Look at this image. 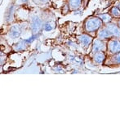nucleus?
I'll list each match as a JSON object with an SVG mask.
<instances>
[{"instance_id": "1a4fd4ad", "label": "nucleus", "mask_w": 120, "mask_h": 120, "mask_svg": "<svg viewBox=\"0 0 120 120\" xmlns=\"http://www.w3.org/2000/svg\"><path fill=\"white\" fill-rule=\"evenodd\" d=\"M21 34V29L19 25H13L9 31V36L12 38H18Z\"/></svg>"}, {"instance_id": "f257e3e1", "label": "nucleus", "mask_w": 120, "mask_h": 120, "mask_svg": "<svg viewBox=\"0 0 120 120\" xmlns=\"http://www.w3.org/2000/svg\"><path fill=\"white\" fill-rule=\"evenodd\" d=\"M103 25V21L98 16H90L85 21L84 28L88 33L97 31Z\"/></svg>"}, {"instance_id": "0eeeda50", "label": "nucleus", "mask_w": 120, "mask_h": 120, "mask_svg": "<svg viewBox=\"0 0 120 120\" xmlns=\"http://www.w3.org/2000/svg\"><path fill=\"white\" fill-rule=\"evenodd\" d=\"M42 27V21L38 16H34L31 20V30L34 33H37Z\"/></svg>"}, {"instance_id": "f03ea898", "label": "nucleus", "mask_w": 120, "mask_h": 120, "mask_svg": "<svg viewBox=\"0 0 120 120\" xmlns=\"http://www.w3.org/2000/svg\"><path fill=\"white\" fill-rule=\"evenodd\" d=\"M107 51L111 55L120 52V40L119 38H110L107 43Z\"/></svg>"}, {"instance_id": "2eb2a0df", "label": "nucleus", "mask_w": 120, "mask_h": 120, "mask_svg": "<svg viewBox=\"0 0 120 120\" xmlns=\"http://www.w3.org/2000/svg\"><path fill=\"white\" fill-rule=\"evenodd\" d=\"M36 3H47L50 0H34Z\"/></svg>"}, {"instance_id": "f3484780", "label": "nucleus", "mask_w": 120, "mask_h": 120, "mask_svg": "<svg viewBox=\"0 0 120 120\" xmlns=\"http://www.w3.org/2000/svg\"><path fill=\"white\" fill-rule=\"evenodd\" d=\"M27 1H28V0H21V2H22V3H26Z\"/></svg>"}, {"instance_id": "9d476101", "label": "nucleus", "mask_w": 120, "mask_h": 120, "mask_svg": "<svg viewBox=\"0 0 120 120\" xmlns=\"http://www.w3.org/2000/svg\"><path fill=\"white\" fill-rule=\"evenodd\" d=\"M82 0H68V4L70 10H77L80 8Z\"/></svg>"}, {"instance_id": "6e6552de", "label": "nucleus", "mask_w": 120, "mask_h": 120, "mask_svg": "<svg viewBox=\"0 0 120 120\" xmlns=\"http://www.w3.org/2000/svg\"><path fill=\"white\" fill-rule=\"evenodd\" d=\"M106 56L105 52H98L94 53L93 56V61L96 64H102L105 60Z\"/></svg>"}, {"instance_id": "4468645a", "label": "nucleus", "mask_w": 120, "mask_h": 120, "mask_svg": "<svg viewBox=\"0 0 120 120\" xmlns=\"http://www.w3.org/2000/svg\"><path fill=\"white\" fill-rule=\"evenodd\" d=\"M54 28H55V23L52 22V21L47 23V24L44 25V30L45 31H51V30H52Z\"/></svg>"}, {"instance_id": "423d86ee", "label": "nucleus", "mask_w": 120, "mask_h": 120, "mask_svg": "<svg viewBox=\"0 0 120 120\" xmlns=\"http://www.w3.org/2000/svg\"><path fill=\"white\" fill-rule=\"evenodd\" d=\"M108 29L109 30V31L112 33L114 38H120V28L119 27V25L114 24V23H108L105 25Z\"/></svg>"}, {"instance_id": "9b49d317", "label": "nucleus", "mask_w": 120, "mask_h": 120, "mask_svg": "<svg viewBox=\"0 0 120 120\" xmlns=\"http://www.w3.org/2000/svg\"><path fill=\"white\" fill-rule=\"evenodd\" d=\"M98 17H99L105 24H108V23L111 22V21H112V16H111L110 14H108V13L100 14V15H98Z\"/></svg>"}, {"instance_id": "a211bd4d", "label": "nucleus", "mask_w": 120, "mask_h": 120, "mask_svg": "<svg viewBox=\"0 0 120 120\" xmlns=\"http://www.w3.org/2000/svg\"><path fill=\"white\" fill-rule=\"evenodd\" d=\"M118 25H119V27L120 28V19H119V23H118Z\"/></svg>"}, {"instance_id": "20e7f679", "label": "nucleus", "mask_w": 120, "mask_h": 120, "mask_svg": "<svg viewBox=\"0 0 120 120\" xmlns=\"http://www.w3.org/2000/svg\"><path fill=\"white\" fill-rule=\"evenodd\" d=\"M96 37H97V38L101 40H109L110 38H114L112 33L109 31V30L106 26L101 27V29L98 30Z\"/></svg>"}, {"instance_id": "7ed1b4c3", "label": "nucleus", "mask_w": 120, "mask_h": 120, "mask_svg": "<svg viewBox=\"0 0 120 120\" xmlns=\"http://www.w3.org/2000/svg\"><path fill=\"white\" fill-rule=\"evenodd\" d=\"M107 50V45L104 42V40L96 38L92 42V52L96 53L98 52H105Z\"/></svg>"}, {"instance_id": "39448f33", "label": "nucleus", "mask_w": 120, "mask_h": 120, "mask_svg": "<svg viewBox=\"0 0 120 120\" xmlns=\"http://www.w3.org/2000/svg\"><path fill=\"white\" fill-rule=\"evenodd\" d=\"M78 40L83 48H87L93 42V38L88 34H81L78 37Z\"/></svg>"}, {"instance_id": "dca6fc26", "label": "nucleus", "mask_w": 120, "mask_h": 120, "mask_svg": "<svg viewBox=\"0 0 120 120\" xmlns=\"http://www.w3.org/2000/svg\"><path fill=\"white\" fill-rule=\"evenodd\" d=\"M116 7H118V8L120 9V0H119V1L117 2V3H116Z\"/></svg>"}, {"instance_id": "f8f14e48", "label": "nucleus", "mask_w": 120, "mask_h": 120, "mask_svg": "<svg viewBox=\"0 0 120 120\" xmlns=\"http://www.w3.org/2000/svg\"><path fill=\"white\" fill-rule=\"evenodd\" d=\"M109 62L113 65H120V52L114 54L109 59Z\"/></svg>"}, {"instance_id": "ddd939ff", "label": "nucleus", "mask_w": 120, "mask_h": 120, "mask_svg": "<svg viewBox=\"0 0 120 120\" xmlns=\"http://www.w3.org/2000/svg\"><path fill=\"white\" fill-rule=\"evenodd\" d=\"M109 12H110V15L113 17H118V18L120 17V9L118 7L116 6L113 7Z\"/></svg>"}]
</instances>
